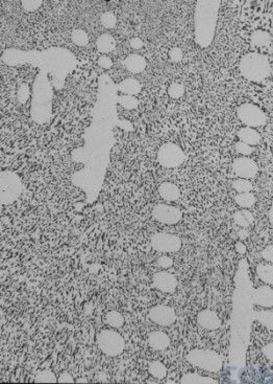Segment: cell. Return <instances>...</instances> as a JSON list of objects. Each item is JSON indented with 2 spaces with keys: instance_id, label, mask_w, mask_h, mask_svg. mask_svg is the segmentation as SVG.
Listing matches in <instances>:
<instances>
[{
  "instance_id": "1",
  "label": "cell",
  "mask_w": 273,
  "mask_h": 384,
  "mask_svg": "<svg viewBox=\"0 0 273 384\" xmlns=\"http://www.w3.org/2000/svg\"><path fill=\"white\" fill-rule=\"evenodd\" d=\"M219 2H198L195 9V39L198 45L208 47L214 38L219 11Z\"/></svg>"
},
{
  "instance_id": "34",
  "label": "cell",
  "mask_w": 273,
  "mask_h": 384,
  "mask_svg": "<svg viewBox=\"0 0 273 384\" xmlns=\"http://www.w3.org/2000/svg\"><path fill=\"white\" fill-rule=\"evenodd\" d=\"M101 22H102V25L106 29H113L116 26V23H117V18H116V16H115L114 13H112V12H105L101 16Z\"/></svg>"
},
{
  "instance_id": "46",
  "label": "cell",
  "mask_w": 273,
  "mask_h": 384,
  "mask_svg": "<svg viewBox=\"0 0 273 384\" xmlns=\"http://www.w3.org/2000/svg\"><path fill=\"white\" fill-rule=\"evenodd\" d=\"M238 236L241 240H244L246 239L248 236H250V232H248V230L246 228H241L239 231H238Z\"/></svg>"
},
{
  "instance_id": "15",
  "label": "cell",
  "mask_w": 273,
  "mask_h": 384,
  "mask_svg": "<svg viewBox=\"0 0 273 384\" xmlns=\"http://www.w3.org/2000/svg\"><path fill=\"white\" fill-rule=\"evenodd\" d=\"M148 344L156 351H163L170 346V337L164 332L155 331L148 336Z\"/></svg>"
},
{
  "instance_id": "45",
  "label": "cell",
  "mask_w": 273,
  "mask_h": 384,
  "mask_svg": "<svg viewBox=\"0 0 273 384\" xmlns=\"http://www.w3.org/2000/svg\"><path fill=\"white\" fill-rule=\"evenodd\" d=\"M235 249H236V251H237L238 253H240V254H244V253H246V250H247L245 244L242 243V242H237L236 245H235Z\"/></svg>"
},
{
  "instance_id": "8",
  "label": "cell",
  "mask_w": 273,
  "mask_h": 384,
  "mask_svg": "<svg viewBox=\"0 0 273 384\" xmlns=\"http://www.w3.org/2000/svg\"><path fill=\"white\" fill-rule=\"evenodd\" d=\"M153 216L157 221L163 224L173 225L181 221L183 214L181 209L176 206L168 204H158L153 209Z\"/></svg>"
},
{
  "instance_id": "26",
  "label": "cell",
  "mask_w": 273,
  "mask_h": 384,
  "mask_svg": "<svg viewBox=\"0 0 273 384\" xmlns=\"http://www.w3.org/2000/svg\"><path fill=\"white\" fill-rule=\"evenodd\" d=\"M251 41H252L253 45H255L257 47H262V46H266L270 43L271 36H270V34H268L265 31L258 30V31L253 33V35L251 37Z\"/></svg>"
},
{
  "instance_id": "41",
  "label": "cell",
  "mask_w": 273,
  "mask_h": 384,
  "mask_svg": "<svg viewBox=\"0 0 273 384\" xmlns=\"http://www.w3.org/2000/svg\"><path fill=\"white\" fill-rule=\"evenodd\" d=\"M172 264H173V260L169 257H161L158 260V265L162 268H169L172 266Z\"/></svg>"
},
{
  "instance_id": "48",
  "label": "cell",
  "mask_w": 273,
  "mask_h": 384,
  "mask_svg": "<svg viewBox=\"0 0 273 384\" xmlns=\"http://www.w3.org/2000/svg\"><path fill=\"white\" fill-rule=\"evenodd\" d=\"M77 382H84V383H87V382H88V380H87V379H85V378H83V379H78V380H77Z\"/></svg>"
},
{
  "instance_id": "22",
  "label": "cell",
  "mask_w": 273,
  "mask_h": 384,
  "mask_svg": "<svg viewBox=\"0 0 273 384\" xmlns=\"http://www.w3.org/2000/svg\"><path fill=\"white\" fill-rule=\"evenodd\" d=\"M257 274L263 283L273 286V264H259Z\"/></svg>"
},
{
  "instance_id": "39",
  "label": "cell",
  "mask_w": 273,
  "mask_h": 384,
  "mask_svg": "<svg viewBox=\"0 0 273 384\" xmlns=\"http://www.w3.org/2000/svg\"><path fill=\"white\" fill-rule=\"evenodd\" d=\"M261 255L264 260L267 262H270L273 264V245H268L266 246L263 251L261 252Z\"/></svg>"
},
{
  "instance_id": "31",
  "label": "cell",
  "mask_w": 273,
  "mask_h": 384,
  "mask_svg": "<svg viewBox=\"0 0 273 384\" xmlns=\"http://www.w3.org/2000/svg\"><path fill=\"white\" fill-rule=\"evenodd\" d=\"M58 379L56 377V375L49 370H44V371H40L38 372V374L36 375L35 377V382L37 383H55L57 382Z\"/></svg>"
},
{
  "instance_id": "5",
  "label": "cell",
  "mask_w": 273,
  "mask_h": 384,
  "mask_svg": "<svg viewBox=\"0 0 273 384\" xmlns=\"http://www.w3.org/2000/svg\"><path fill=\"white\" fill-rule=\"evenodd\" d=\"M186 160V154L176 143L166 142L158 151V161L164 167L173 169L180 166Z\"/></svg>"
},
{
  "instance_id": "21",
  "label": "cell",
  "mask_w": 273,
  "mask_h": 384,
  "mask_svg": "<svg viewBox=\"0 0 273 384\" xmlns=\"http://www.w3.org/2000/svg\"><path fill=\"white\" fill-rule=\"evenodd\" d=\"M96 46L99 52H102L104 54L111 53L115 50L116 47V41L114 37L110 34H103L97 38L96 41Z\"/></svg>"
},
{
  "instance_id": "20",
  "label": "cell",
  "mask_w": 273,
  "mask_h": 384,
  "mask_svg": "<svg viewBox=\"0 0 273 384\" xmlns=\"http://www.w3.org/2000/svg\"><path fill=\"white\" fill-rule=\"evenodd\" d=\"M233 219H234V222L242 228H247L255 221V217L253 212L248 209H240L236 211L233 216Z\"/></svg>"
},
{
  "instance_id": "25",
  "label": "cell",
  "mask_w": 273,
  "mask_h": 384,
  "mask_svg": "<svg viewBox=\"0 0 273 384\" xmlns=\"http://www.w3.org/2000/svg\"><path fill=\"white\" fill-rule=\"evenodd\" d=\"M235 201L239 206L243 208H250L256 203L257 198L252 191H248V193H239L238 195H236Z\"/></svg>"
},
{
  "instance_id": "19",
  "label": "cell",
  "mask_w": 273,
  "mask_h": 384,
  "mask_svg": "<svg viewBox=\"0 0 273 384\" xmlns=\"http://www.w3.org/2000/svg\"><path fill=\"white\" fill-rule=\"evenodd\" d=\"M180 382L184 384H217L219 383L218 380H215L211 377L200 375L198 373H187L182 377Z\"/></svg>"
},
{
  "instance_id": "11",
  "label": "cell",
  "mask_w": 273,
  "mask_h": 384,
  "mask_svg": "<svg viewBox=\"0 0 273 384\" xmlns=\"http://www.w3.org/2000/svg\"><path fill=\"white\" fill-rule=\"evenodd\" d=\"M21 183L18 177L11 173H4L2 177V197H5L8 194V198L5 203L13 202L18 195L20 194Z\"/></svg>"
},
{
  "instance_id": "28",
  "label": "cell",
  "mask_w": 273,
  "mask_h": 384,
  "mask_svg": "<svg viewBox=\"0 0 273 384\" xmlns=\"http://www.w3.org/2000/svg\"><path fill=\"white\" fill-rule=\"evenodd\" d=\"M105 322L113 327V328H120L124 324V318L123 316L117 311H110L105 316Z\"/></svg>"
},
{
  "instance_id": "43",
  "label": "cell",
  "mask_w": 273,
  "mask_h": 384,
  "mask_svg": "<svg viewBox=\"0 0 273 384\" xmlns=\"http://www.w3.org/2000/svg\"><path fill=\"white\" fill-rule=\"evenodd\" d=\"M58 382H60V383H72V382H74V379L69 373H63L58 378Z\"/></svg>"
},
{
  "instance_id": "40",
  "label": "cell",
  "mask_w": 273,
  "mask_h": 384,
  "mask_svg": "<svg viewBox=\"0 0 273 384\" xmlns=\"http://www.w3.org/2000/svg\"><path fill=\"white\" fill-rule=\"evenodd\" d=\"M263 355L269 360V361L273 362V343H269L265 345L262 349Z\"/></svg>"
},
{
  "instance_id": "29",
  "label": "cell",
  "mask_w": 273,
  "mask_h": 384,
  "mask_svg": "<svg viewBox=\"0 0 273 384\" xmlns=\"http://www.w3.org/2000/svg\"><path fill=\"white\" fill-rule=\"evenodd\" d=\"M71 38H72V41L74 42V44H77L79 46H86L89 42L88 34L82 29L74 30L71 34Z\"/></svg>"
},
{
  "instance_id": "42",
  "label": "cell",
  "mask_w": 273,
  "mask_h": 384,
  "mask_svg": "<svg viewBox=\"0 0 273 384\" xmlns=\"http://www.w3.org/2000/svg\"><path fill=\"white\" fill-rule=\"evenodd\" d=\"M98 64L101 65L103 68H106V69H109L112 67L113 65V61L108 57V56H103L99 58L98 60Z\"/></svg>"
},
{
  "instance_id": "6",
  "label": "cell",
  "mask_w": 273,
  "mask_h": 384,
  "mask_svg": "<svg viewBox=\"0 0 273 384\" xmlns=\"http://www.w3.org/2000/svg\"><path fill=\"white\" fill-rule=\"evenodd\" d=\"M237 114L240 121L247 127H261L267 123L266 114L254 104L246 103L241 105L237 110Z\"/></svg>"
},
{
  "instance_id": "23",
  "label": "cell",
  "mask_w": 273,
  "mask_h": 384,
  "mask_svg": "<svg viewBox=\"0 0 273 384\" xmlns=\"http://www.w3.org/2000/svg\"><path fill=\"white\" fill-rule=\"evenodd\" d=\"M118 88L123 93L129 95H136L141 91V84L136 79H126L119 84Z\"/></svg>"
},
{
  "instance_id": "47",
  "label": "cell",
  "mask_w": 273,
  "mask_h": 384,
  "mask_svg": "<svg viewBox=\"0 0 273 384\" xmlns=\"http://www.w3.org/2000/svg\"><path fill=\"white\" fill-rule=\"evenodd\" d=\"M268 219L271 224H273V206L268 211Z\"/></svg>"
},
{
  "instance_id": "14",
  "label": "cell",
  "mask_w": 273,
  "mask_h": 384,
  "mask_svg": "<svg viewBox=\"0 0 273 384\" xmlns=\"http://www.w3.org/2000/svg\"><path fill=\"white\" fill-rule=\"evenodd\" d=\"M253 301L256 305L260 307L272 308L273 307V289L268 285L258 287L254 292Z\"/></svg>"
},
{
  "instance_id": "24",
  "label": "cell",
  "mask_w": 273,
  "mask_h": 384,
  "mask_svg": "<svg viewBox=\"0 0 273 384\" xmlns=\"http://www.w3.org/2000/svg\"><path fill=\"white\" fill-rule=\"evenodd\" d=\"M255 319L267 329L273 331V311L261 310L255 313Z\"/></svg>"
},
{
  "instance_id": "36",
  "label": "cell",
  "mask_w": 273,
  "mask_h": 384,
  "mask_svg": "<svg viewBox=\"0 0 273 384\" xmlns=\"http://www.w3.org/2000/svg\"><path fill=\"white\" fill-rule=\"evenodd\" d=\"M41 6H42V2H40V0H24V2H22L23 9L29 12L36 11Z\"/></svg>"
},
{
  "instance_id": "12",
  "label": "cell",
  "mask_w": 273,
  "mask_h": 384,
  "mask_svg": "<svg viewBox=\"0 0 273 384\" xmlns=\"http://www.w3.org/2000/svg\"><path fill=\"white\" fill-rule=\"evenodd\" d=\"M154 286L158 290L165 293L175 292L179 285L178 279L168 271H159L153 276Z\"/></svg>"
},
{
  "instance_id": "3",
  "label": "cell",
  "mask_w": 273,
  "mask_h": 384,
  "mask_svg": "<svg viewBox=\"0 0 273 384\" xmlns=\"http://www.w3.org/2000/svg\"><path fill=\"white\" fill-rule=\"evenodd\" d=\"M187 360L193 367L210 373L219 372L223 366L222 356L211 350H192L187 355Z\"/></svg>"
},
{
  "instance_id": "7",
  "label": "cell",
  "mask_w": 273,
  "mask_h": 384,
  "mask_svg": "<svg viewBox=\"0 0 273 384\" xmlns=\"http://www.w3.org/2000/svg\"><path fill=\"white\" fill-rule=\"evenodd\" d=\"M152 246L160 252H178L182 247V240L177 234L158 232L152 237Z\"/></svg>"
},
{
  "instance_id": "10",
  "label": "cell",
  "mask_w": 273,
  "mask_h": 384,
  "mask_svg": "<svg viewBox=\"0 0 273 384\" xmlns=\"http://www.w3.org/2000/svg\"><path fill=\"white\" fill-rule=\"evenodd\" d=\"M258 165L250 157H238L234 160L233 172L239 178L251 179L258 174Z\"/></svg>"
},
{
  "instance_id": "33",
  "label": "cell",
  "mask_w": 273,
  "mask_h": 384,
  "mask_svg": "<svg viewBox=\"0 0 273 384\" xmlns=\"http://www.w3.org/2000/svg\"><path fill=\"white\" fill-rule=\"evenodd\" d=\"M185 93V87L181 83H172L168 88V94L172 99H180Z\"/></svg>"
},
{
  "instance_id": "9",
  "label": "cell",
  "mask_w": 273,
  "mask_h": 384,
  "mask_svg": "<svg viewBox=\"0 0 273 384\" xmlns=\"http://www.w3.org/2000/svg\"><path fill=\"white\" fill-rule=\"evenodd\" d=\"M151 321L159 326L168 327L172 325L177 319V313L173 308L164 305H158L153 307L148 313Z\"/></svg>"
},
{
  "instance_id": "16",
  "label": "cell",
  "mask_w": 273,
  "mask_h": 384,
  "mask_svg": "<svg viewBox=\"0 0 273 384\" xmlns=\"http://www.w3.org/2000/svg\"><path fill=\"white\" fill-rule=\"evenodd\" d=\"M159 194L166 201H177L181 196V190L175 183L163 182L159 186Z\"/></svg>"
},
{
  "instance_id": "2",
  "label": "cell",
  "mask_w": 273,
  "mask_h": 384,
  "mask_svg": "<svg viewBox=\"0 0 273 384\" xmlns=\"http://www.w3.org/2000/svg\"><path fill=\"white\" fill-rule=\"evenodd\" d=\"M240 73L247 80L261 82L271 73L269 60L262 54L248 53L241 59Z\"/></svg>"
},
{
  "instance_id": "35",
  "label": "cell",
  "mask_w": 273,
  "mask_h": 384,
  "mask_svg": "<svg viewBox=\"0 0 273 384\" xmlns=\"http://www.w3.org/2000/svg\"><path fill=\"white\" fill-rule=\"evenodd\" d=\"M235 148H236V151H237L238 153H240V154H242V155H245V156L251 155V154L255 151V149H254L253 146L247 145V143H245V142H243V141H239V142H237V143H236V146H235Z\"/></svg>"
},
{
  "instance_id": "13",
  "label": "cell",
  "mask_w": 273,
  "mask_h": 384,
  "mask_svg": "<svg viewBox=\"0 0 273 384\" xmlns=\"http://www.w3.org/2000/svg\"><path fill=\"white\" fill-rule=\"evenodd\" d=\"M197 322L200 326L206 330H217L221 327V319L215 311L203 310L197 315Z\"/></svg>"
},
{
  "instance_id": "4",
  "label": "cell",
  "mask_w": 273,
  "mask_h": 384,
  "mask_svg": "<svg viewBox=\"0 0 273 384\" xmlns=\"http://www.w3.org/2000/svg\"><path fill=\"white\" fill-rule=\"evenodd\" d=\"M97 345L102 352L111 357L120 355L126 347L122 336L118 332L110 329L99 333L97 336Z\"/></svg>"
},
{
  "instance_id": "17",
  "label": "cell",
  "mask_w": 273,
  "mask_h": 384,
  "mask_svg": "<svg viewBox=\"0 0 273 384\" xmlns=\"http://www.w3.org/2000/svg\"><path fill=\"white\" fill-rule=\"evenodd\" d=\"M238 137L240 141H243L250 146H256L261 141L260 133L251 127H244L238 131Z\"/></svg>"
},
{
  "instance_id": "38",
  "label": "cell",
  "mask_w": 273,
  "mask_h": 384,
  "mask_svg": "<svg viewBox=\"0 0 273 384\" xmlns=\"http://www.w3.org/2000/svg\"><path fill=\"white\" fill-rule=\"evenodd\" d=\"M30 97V89L27 84H22L18 90V100L21 103H26Z\"/></svg>"
},
{
  "instance_id": "27",
  "label": "cell",
  "mask_w": 273,
  "mask_h": 384,
  "mask_svg": "<svg viewBox=\"0 0 273 384\" xmlns=\"http://www.w3.org/2000/svg\"><path fill=\"white\" fill-rule=\"evenodd\" d=\"M148 372L150 374L156 378V379H164L167 376V369L166 367L159 361V360H155V361H152L150 364V367H148Z\"/></svg>"
},
{
  "instance_id": "44",
  "label": "cell",
  "mask_w": 273,
  "mask_h": 384,
  "mask_svg": "<svg viewBox=\"0 0 273 384\" xmlns=\"http://www.w3.org/2000/svg\"><path fill=\"white\" fill-rule=\"evenodd\" d=\"M130 44H131V46L133 47V49H135V50H140L141 47H143V41L140 38H137V37L131 39Z\"/></svg>"
},
{
  "instance_id": "30",
  "label": "cell",
  "mask_w": 273,
  "mask_h": 384,
  "mask_svg": "<svg viewBox=\"0 0 273 384\" xmlns=\"http://www.w3.org/2000/svg\"><path fill=\"white\" fill-rule=\"evenodd\" d=\"M233 187L236 189L238 193H248V191H252L254 186L253 183L250 181V179H244V178H239L233 182Z\"/></svg>"
},
{
  "instance_id": "18",
  "label": "cell",
  "mask_w": 273,
  "mask_h": 384,
  "mask_svg": "<svg viewBox=\"0 0 273 384\" xmlns=\"http://www.w3.org/2000/svg\"><path fill=\"white\" fill-rule=\"evenodd\" d=\"M124 63H126V67L133 74H140L146 67L145 59L138 54L130 55Z\"/></svg>"
},
{
  "instance_id": "37",
  "label": "cell",
  "mask_w": 273,
  "mask_h": 384,
  "mask_svg": "<svg viewBox=\"0 0 273 384\" xmlns=\"http://www.w3.org/2000/svg\"><path fill=\"white\" fill-rule=\"evenodd\" d=\"M183 57H184L183 51L181 49H179V47H173V49H171L169 51V58L172 62L179 63L183 60Z\"/></svg>"
},
{
  "instance_id": "32",
  "label": "cell",
  "mask_w": 273,
  "mask_h": 384,
  "mask_svg": "<svg viewBox=\"0 0 273 384\" xmlns=\"http://www.w3.org/2000/svg\"><path fill=\"white\" fill-rule=\"evenodd\" d=\"M119 103L128 110H133L138 106V100L134 97V95H129V94H124L121 95L119 98Z\"/></svg>"
}]
</instances>
